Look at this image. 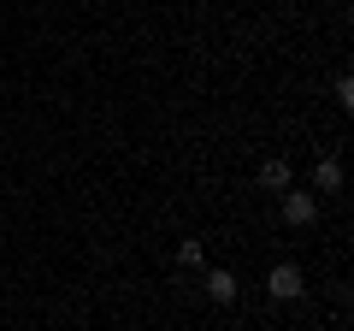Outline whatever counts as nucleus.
I'll list each match as a JSON object with an SVG mask.
<instances>
[{"label":"nucleus","instance_id":"f257e3e1","mask_svg":"<svg viewBox=\"0 0 354 331\" xmlns=\"http://www.w3.org/2000/svg\"><path fill=\"white\" fill-rule=\"evenodd\" d=\"M301 290H307V278H301V267H290V260H278V267L266 272V296H272V302H295Z\"/></svg>","mask_w":354,"mask_h":331},{"label":"nucleus","instance_id":"39448f33","mask_svg":"<svg viewBox=\"0 0 354 331\" xmlns=\"http://www.w3.org/2000/svg\"><path fill=\"white\" fill-rule=\"evenodd\" d=\"M260 184L283 195V190H290V160H266V166H260Z\"/></svg>","mask_w":354,"mask_h":331},{"label":"nucleus","instance_id":"423d86ee","mask_svg":"<svg viewBox=\"0 0 354 331\" xmlns=\"http://www.w3.org/2000/svg\"><path fill=\"white\" fill-rule=\"evenodd\" d=\"M177 267H207V242L201 237H183V242H177Z\"/></svg>","mask_w":354,"mask_h":331},{"label":"nucleus","instance_id":"20e7f679","mask_svg":"<svg viewBox=\"0 0 354 331\" xmlns=\"http://www.w3.org/2000/svg\"><path fill=\"white\" fill-rule=\"evenodd\" d=\"M236 290H242V284H236V272H225V267H218V272H207V296H213V302H236Z\"/></svg>","mask_w":354,"mask_h":331},{"label":"nucleus","instance_id":"7ed1b4c3","mask_svg":"<svg viewBox=\"0 0 354 331\" xmlns=\"http://www.w3.org/2000/svg\"><path fill=\"white\" fill-rule=\"evenodd\" d=\"M313 190H319V195H337V190H342V160H337V154L313 160Z\"/></svg>","mask_w":354,"mask_h":331},{"label":"nucleus","instance_id":"f03ea898","mask_svg":"<svg viewBox=\"0 0 354 331\" xmlns=\"http://www.w3.org/2000/svg\"><path fill=\"white\" fill-rule=\"evenodd\" d=\"M278 213H283V225H290V231H301V225H313V219H319V195L313 190H283Z\"/></svg>","mask_w":354,"mask_h":331}]
</instances>
